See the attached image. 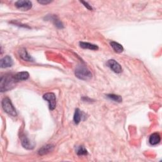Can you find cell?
Listing matches in <instances>:
<instances>
[{
    "label": "cell",
    "mask_w": 162,
    "mask_h": 162,
    "mask_svg": "<svg viewBox=\"0 0 162 162\" xmlns=\"http://www.w3.org/2000/svg\"><path fill=\"white\" fill-rule=\"evenodd\" d=\"M19 54H20V57L27 61H33L34 59L33 58L27 53V50L25 48H22L19 51Z\"/></svg>",
    "instance_id": "cell-11"
},
{
    "label": "cell",
    "mask_w": 162,
    "mask_h": 162,
    "mask_svg": "<svg viewBox=\"0 0 162 162\" xmlns=\"http://www.w3.org/2000/svg\"><path fill=\"white\" fill-rule=\"evenodd\" d=\"M14 65V61L11 57L9 55H6L3 57L0 61V65L1 68H8L11 67Z\"/></svg>",
    "instance_id": "cell-8"
},
{
    "label": "cell",
    "mask_w": 162,
    "mask_h": 162,
    "mask_svg": "<svg viewBox=\"0 0 162 162\" xmlns=\"http://www.w3.org/2000/svg\"><path fill=\"white\" fill-rule=\"evenodd\" d=\"M106 65L115 73H119L122 72V69L121 65L116 61L115 60H110L107 61Z\"/></svg>",
    "instance_id": "cell-6"
},
{
    "label": "cell",
    "mask_w": 162,
    "mask_h": 162,
    "mask_svg": "<svg viewBox=\"0 0 162 162\" xmlns=\"http://www.w3.org/2000/svg\"><path fill=\"white\" fill-rule=\"evenodd\" d=\"M81 3H82V4L84 5V6H85V7H86V8H88V10H93V8H92V6H91L90 5H89L88 2H85L81 1Z\"/></svg>",
    "instance_id": "cell-19"
},
{
    "label": "cell",
    "mask_w": 162,
    "mask_h": 162,
    "mask_svg": "<svg viewBox=\"0 0 162 162\" xmlns=\"http://www.w3.org/2000/svg\"><path fill=\"white\" fill-rule=\"evenodd\" d=\"M77 154L79 156L86 155H88V151L86 150V149L83 146H81L78 147L77 149Z\"/></svg>",
    "instance_id": "cell-18"
},
{
    "label": "cell",
    "mask_w": 162,
    "mask_h": 162,
    "mask_svg": "<svg viewBox=\"0 0 162 162\" xmlns=\"http://www.w3.org/2000/svg\"><path fill=\"white\" fill-rule=\"evenodd\" d=\"M15 6L22 11H27L32 8V3L28 0H19L15 3Z\"/></svg>",
    "instance_id": "cell-5"
},
{
    "label": "cell",
    "mask_w": 162,
    "mask_h": 162,
    "mask_svg": "<svg viewBox=\"0 0 162 162\" xmlns=\"http://www.w3.org/2000/svg\"><path fill=\"white\" fill-rule=\"evenodd\" d=\"M43 99L48 102L49 108L51 110H53L56 108V98L53 93H48L43 95Z\"/></svg>",
    "instance_id": "cell-4"
},
{
    "label": "cell",
    "mask_w": 162,
    "mask_h": 162,
    "mask_svg": "<svg viewBox=\"0 0 162 162\" xmlns=\"http://www.w3.org/2000/svg\"><path fill=\"white\" fill-rule=\"evenodd\" d=\"M79 45L82 48L84 49H91V50H98V46L97 45L89 43L80 42Z\"/></svg>",
    "instance_id": "cell-13"
},
{
    "label": "cell",
    "mask_w": 162,
    "mask_h": 162,
    "mask_svg": "<svg viewBox=\"0 0 162 162\" xmlns=\"http://www.w3.org/2000/svg\"><path fill=\"white\" fill-rule=\"evenodd\" d=\"M20 139L22 145L24 148L27 149H32L34 148L35 144L33 142H32L26 135L23 134L22 135H21Z\"/></svg>",
    "instance_id": "cell-7"
},
{
    "label": "cell",
    "mask_w": 162,
    "mask_h": 162,
    "mask_svg": "<svg viewBox=\"0 0 162 162\" xmlns=\"http://www.w3.org/2000/svg\"><path fill=\"white\" fill-rule=\"evenodd\" d=\"M54 149V146L53 144H47L46 146H43L38 151V154L40 156H43L44 155H46L49 153L52 152Z\"/></svg>",
    "instance_id": "cell-9"
},
{
    "label": "cell",
    "mask_w": 162,
    "mask_h": 162,
    "mask_svg": "<svg viewBox=\"0 0 162 162\" xmlns=\"http://www.w3.org/2000/svg\"><path fill=\"white\" fill-rule=\"evenodd\" d=\"M75 75L76 76L83 81H88L92 78L93 75L90 70L87 68L85 65H79L76 70H75Z\"/></svg>",
    "instance_id": "cell-2"
},
{
    "label": "cell",
    "mask_w": 162,
    "mask_h": 162,
    "mask_svg": "<svg viewBox=\"0 0 162 162\" xmlns=\"http://www.w3.org/2000/svg\"><path fill=\"white\" fill-rule=\"evenodd\" d=\"M82 111L79 108H77L76 111H75V114L73 116V121L76 124L79 123L82 120Z\"/></svg>",
    "instance_id": "cell-16"
},
{
    "label": "cell",
    "mask_w": 162,
    "mask_h": 162,
    "mask_svg": "<svg viewBox=\"0 0 162 162\" xmlns=\"http://www.w3.org/2000/svg\"><path fill=\"white\" fill-rule=\"evenodd\" d=\"M2 107L4 110V111L10 115H11L13 117H16L17 114V111L14 106L13 104H12L10 99L8 98H5L2 100Z\"/></svg>",
    "instance_id": "cell-3"
},
{
    "label": "cell",
    "mask_w": 162,
    "mask_h": 162,
    "mask_svg": "<svg viewBox=\"0 0 162 162\" xmlns=\"http://www.w3.org/2000/svg\"><path fill=\"white\" fill-rule=\"evenodd\" d=\"M161 141V137L158 133H153L152 134L149 138V142L151 145L155 146L160 143Z\"/></svg>",
    "instance_id": "cell-10"
},
{
    "label": "cell",
    "mask_w": 162,
    "mask_h": 162,
    "mask_svg": "<svg viewBox=\"0 0 162 162\" xmlns=\"http://www.w3.org/2000/svg\"><path fill=\"white\" fill-rule=\"evenodd\" d=\"M110 45L112 47V48L114 49V50L118 53H122L123 51V46L119 44L118 43L115 42V41H111L110 42Z\"/></svg>",
    "instance_id": "cell-15"
},
{
    "label": "cell",
    "mask_w": 162,
    "mask_h": 162,
    "mask_svg": "<svg viewBox=\"0 0 162 162\" xmlns=\"http://www.w3.org/2000/svg\"><path fill=\"white\" fill-rule=\"evenodd\" d=\"M49 20H52L53 23L55 24V26L59 28V29H63L64 28V25L62 23V22L58 19V18L55 16V15H52V16H48Z\"/></svg>",
    "instance_id": "cell-14"
},
{
    "label": "cell",
    "mask_w": 162,
    "mask_h": 162,
    "mask_svg": "<svg viewBox=\"0 0 162 162\" xmlns=\"http://www.w3.org/2000/svg\"><path fill=\"white\" fill-rule=\"evenodd\" d=\"M17 82L15 78V76L11 74H5L2 76L0 81V90L1 92H5L13 89Z\"/></svg>",
    "instance_id": "cell-1"
},
{
    "label": "cell",
    "mask_w": 162,
    "mask_h": 162,
    "mask_svg": "<svg viewBox=\"0 0 162 162\" xmlns=\"http://www.w3.org/2000/svg\"><path fill=\"white\" fill-rule=\"evenodd\" d=\"M107 98H109L111 100L114 101L115 102H118V103H120L122 102V98L120 96L118 95H116L114 94H109L106 95Z\"/></svg>",
    "instance_id": "cell-17"
},
{
    "label": "cell",
    "mask_w": 162,
    "mask_h": 162,
    "mask_svg": "<svg viewBox=\"0 0 162 162\" xmlns=\"http://www.w3.org/2000/svg\"><path fill=\"white\" fill-rule=\"evenodd\" d=\"M38 3L42 5H47L52 3V1H48V0H41V1H38Z\"/></svg>",
    "instance_id": "cell-20"
},
{
    "label": "cell",
    "mask_w": 162,
    "mask_h": 162,
    "mask_svg": "<svg viewBox=\"0 0 162 162\" xmlns=\"http://www.w3.org/2000/svg\"><path fill=\"white\" fill-rule=\"evenodd\" d=\"M29 77V73L27 72H21L15 75V78L17 82L21 81H26L28 79Z\"/></svg>",
    "instance_id": "cell-12"
}]
</instances>
